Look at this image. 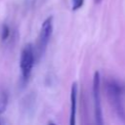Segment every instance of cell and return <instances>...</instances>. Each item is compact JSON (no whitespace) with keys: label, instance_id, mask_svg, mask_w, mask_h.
Instances as JSON below:
<instances>
[{"label":"cell","instance_id":"7","mask_svg":"<svg viewBox=\"0 0 125 125\" xmlns=\"http://www.w3.org/2000/svg\"><path fill=\"white\" fill-rule=\"evenodd\" d=\"M83 3H84V0H72V10L73 11L78 10L79 8L82 7Z\"/></svg>","mask_w":125,"mask_h":125},{"label":"cell","instance_id":"9","mask_svg":"<svg viewBox=\"0 0 125 125\" xmlns=\"http://www.w3.org/2000/svg\"><path fill=\"white\" fill-rule=\"evenodd\" d=\"M101 1H102V0H95V2H96V3H100Z\"/></svg>","mask_w":125,"mask_h":125},{"label":"cell","instance_id":"8","mask_svg":"<svg viewBox=\"0 0 125 125\" xmlns=\"http://www.w3.org/2000/svg\"><path fill=\"white\" fill-rule=\"evenodd\" d=\"M9 33H10V29H9L8 25L7 24H4L3 27H2V35H1L2 39L3 40H6L8 38V36H9Z\"/></svg>","mask_w":125,"mask_h":125},{"label":"cell","instance_id":"1","mask_svg":"<svg viewBox=\"0 0 125 125\" xmlns=\"http://www.w3.org/2000/svg\"><path fill=\"white\" fill-rule=\"evenodd\" d=\"M105 92L107 99L109 101V104L114 110L115 114L118 116L119 119H121L123 122H125V106L123 102V94H124V88L123 86L114 79H107L104 84Z\"/></svg>","mask_w":125,"mask_h":125},{"label":"cell","instance_id":"5","mask_svg":"<svg viewBox=\"0 0 125 125\" xmlns=\"http://www.w3.org/2000/svg\"><path fill=\"white\" fill-rule=\"evenodd\" d=\"M77 94H78V87L77 83H72L71 90H70V116H69V124H75V116H76V107H77Z\"/></svg>","mask_w":125,"mask_h":125},{"label":"cell","instance_id":"3","mask_svg":"<svg viewBox=\"0 0 125 125\" xmlns=\"http://www.w3.org/2000/svg\"><path fill=\"white\" fill-rule=\"evenodd\" d=\"M100 86H101V76L99 71H96L93 76L92 83V94L94 100V113L95 120L98 125H102L104 123L103 120V110H102V103H101V95H100Z\"/></svg>","mask_w":125,"mask_h":125},{"label":"cell","instance_id":"2","mask_svg":"<svg viewBox=\"0 0 125 125\" xmlns=\"http://www.w3.org/2000/svg\"><path fill=\"white\" fill-rule=\"evenodd\" d=\"M35 61L34 49L31 44H26L21 54L20 60V67L21 70V76L24 80H27L31 74L33 65Z\"/></svg>","mask_w":125,"mask_h":125},{"label":"cell","instance_id":"6","mask_svg":"<svg viewBox=\"0 0 125 125\" xmlns=\"http://www.w3.org/2000/svg\"><path fill=\"white\" fill-rule=\"evenodd\" d=\"M8 104V95L5 91L0 92V113H3L6 110Z\"/></svg>","mask_w":125,"mask_h":125},{"label":"cell","instance_id":"4","mask_svg":"<svg viewBox=\"0 0 125 125\" xmlns=\"http://www.w3.org/2000/svg\"><path fill=\"white\" fill-rule=\"evenodd\" d=\"M52 32H53V17H49L43 21L41 25V29L38 37V43H37L38 56H42L45 53V50L52 36Z\"/></svg>","mask_w":125,"mask_h":125}]
</instances>
